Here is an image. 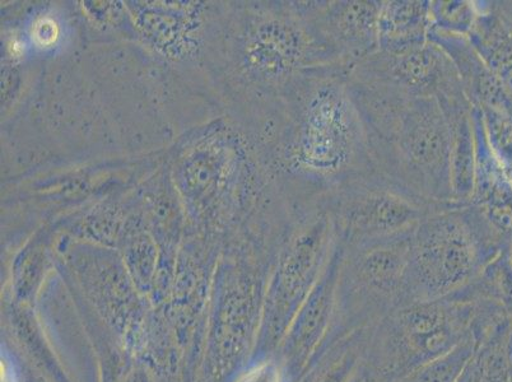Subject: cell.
Segmentation results:
<instances>
[{
	"mask_svg": "<svg viewBox=\"0 0 512 382\" xmlns=\"http://www.w3.org/2000/svg\"><path fill=\"white\" fill-rule=\"evenodd\" d=\"M351 68L307 69L283 90L287 119L282 165L291 200L325 197L376 171L349 88Z\"/></svg>",
	"mask_w": 512,
	"mask_h": 382,
	"instance_id": "cell-1",
	"label": "cell"
},
{
	"mask_svg": "<svg viewBox=\"0 0 512 382\" xmlns=\"http://www.w3.org/2000/svg\"><path fill=\"white\" fill-rule=\"evenodd\" d=\"M349 88L375 170L418 197L453 203L450 129L439 99L351 76Z\"/></svg>",
	"mask_w": 512,
	"mask_h": 382,
	"instance_id": "cell-2",
	"label": "cell"
},
{
	"mask_svg": "<svg viewBox=\"0 0 512 382\" xmlns=\"http://www.w3.org/2000/svg\"><path fill=\"white\" fill-rule=\"evenodd\" d=\"M501 241L469 204L431 214L412 234L408 286L428 296L458 290L477 276Z\"/></svg>",
	"mask_w": 512,
	"mask_h": 382,
	"instance_id": "cell-3",
	"label": "cell"
},
{
	"mask_svg": "<svg viewBox=\"0 0 512 382\" xmlns=\"http://www.w3.org/2000/svg\"><path fill=\"white\" fill-rule=\"evenodd\" d=\"M324 199L344 246L409 234L431 214L456 204L418 197L377 171L339 186Z\"/></svg>",
	"mask_w": 512,
	"mask_h": 382,
	"instance_id": "cell-4",
	"label": "cell"
},
{
	"mask_svg": "<svg viewBox=\"0 0 512 382\" xmlns=\"http://www.w3.org/2000/svg\"><path fill=\"white\" fill-rule=\"evenodd\" d=\"M349 76L412 96L440 97L463 88L448 54L431 40L395 51L377 50L353 65Z\"/></svg>",
	"mask_w": 512,
	"mask_h": 382,
	"instance_id": "cell-5",
	"label": "cell"
},
{
	"mask_svg": "<svg viewBox=\"0 0 512 382\" xmlns=\"http://www.w3.org/2000/svg\"><path fill=\"white\" fill-rule=\"evenodd\" d=\"M302 15L321 45L339 62L353 67L379 50L377 0H321L299 2Z\"/></svg>",
	"mask_w": 512,
	"mask_h": 382,
	"instance_id": "cell-6",
	"label": "cell"
},
{
	"mask_svg": "<svg viewBox=\"0 0 512 382\" xmlns=\"http://www.w3.org/2000/svg\"><path fill=\"white\" fill-rule=\"evenodd\" d=\"M450 129L451 189L456 203L468 204L476 174V128L473 105L464 88L437 97Z\"/></svg>",
	"mask_w": 512,
	"mask_h": 382,
	"instance_id": "cell-7",
	"label": "cell"
},
{
	"mask_svg": "<svg viewBox=\"0 0 512 382\" xmlns=\"http://www.w3.org/2000/svg\"><path fill=\"white\" fill-rule=\"evenodd\" d=\"M430 0H386L379 17V50L425 43L431 29Z\"/></svg>",
	"mask_w": 512,
	"mask_h": 382,
	"instance_id": "cell-8",
	"label": "cell"
},
{
	"mask_svg": "<svg viewBox=\"0 0 512 382\" xmlns=\"http://www.w3.org/2000/svg\"><path fill=\"white\" fill-rule=\"evenodd\" d=\"M400 325L409 347L422 356L442 357L453 349L455 333L450 328L445 310L439 305L413 307L404 312Z\"/></svg>",
	"mask_w": 512,
	"mask_h": 382,
	"instance_id": "cell-9",
	"label": "cell"
},
{
	"mask_svg": "<svg viewBox=\"0 0 512 382\" xmlns=\"http://www.w3.org/2000/svg\"><path fill=\"white\" fill-rule=\"evenodd\" d=\"M478 110L488 147L512 184V110L491 107H478Z\"/></svg>",
	"mask_w": 512,
	"mask_h": 382,
	"instance_id": "cell-10",
	"label": "cell"
},
{
	"mask_svg": "<svg viewBox=\"0 0 512 382\" xmlns=\"http://www.w3.org/2000/svg\"><path fill=\"white\" fill-rule=\"evenodd\" d=\"M479 15V3L470 0L431 2V29L444 34L468 36Z\"/></svg>",
	"mask_w": 512,
	"mask_h": 382,
	"instance_id": "cell-11",
	"label": "cell"
},
{
	"mask_svg": "<svg viewBox=\"0 0 512 382\" xmlns=\"http://www.w3.org/2000/svg\"><path fill=\"white\" fill-rule=\"evenodd\" d=\"M239 382H281V374L273 363H263L250 370Z\"/></svg>",
	"mask_w": 512,
	"mask_h": 382,
	"instance_id": "cell-12",
	"label": "cell"
},
{
	"mask_svg": "<svg viewBox=\"0 0 512 382\" xmlns=\"http://www.w3.org/2000/svg\"><path fill=\"white\" fill-rule=\"evenodd\" d=\"M507 264H509L510 269L512 270V237L507 240V253H506Z\"/></svg>",
	"mask_w": 512,
	"mask_h": 382,
	"instance_id": "cell-13",
	"label": "cell"
}]
</instances>
